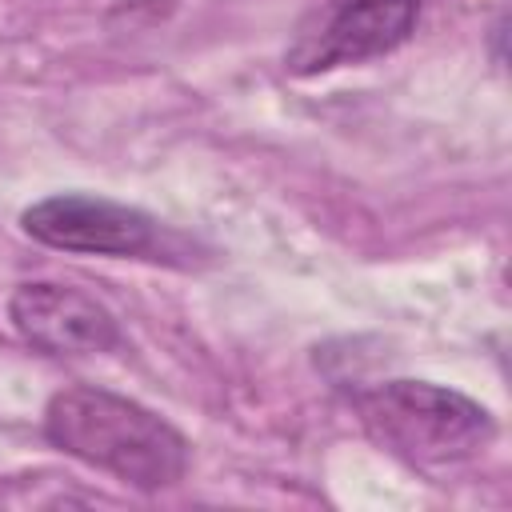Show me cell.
<instances>
[{
	"label": "cell",
	"instance_id": "cell-1",
	"mask_svg": "<svg viewBox=\"0 0 512 512\" xmlns=\"http://www.w3.org/2000/svg\"><path fill=\"white\" fill-rule=\"evenodd\" d=\"M44 440L136 492L172 488L192 464V444L172 420L96 384H68L48 396Z\"/></svg>",
	"mask_w": 512,
	"mask_h": 512
},
{
	"label": "cell",
	"instance_id": "cell-2",
	"mask_svg": "<svg viewBox=\"0 0 512 512\" xmlns=\"http://www.w3.org/2000/svg\"><path fill=\"white\" fill-rule=\"evenodd\" d=\"M352 408L364 432L416 472H448L476 460L496 440L492 412L432 380H384L352 392Z\"/></svg>",
	"mask_w": 512,
	"mask_h": 512
},
{
	"label": "cell",
	"instance_id": "cell-3",
	"mask_svg": "<svg viewBox=\"0 0 512 512\" xmlns=\"http://www.w3.org/2000/svg\"><path fill=\"white\" fill-rule=\"evenodd\" d=\"M20 228L56 252H88L116 260H160L184 256L180 236L136 204H120L92 192H56L20 212Z\"/></svg>",
	"mask_w": 512,
	"mask_h": 512
},
{
	"label": "cell",
	"instance_id": "cell-4",
	"mask_svg": "<svg viewBox=\"0 0 512 512\" xmlns=\"http://www.w3.org/2000/svg\"><path fill=\"white\" fill-rule=\"evenodd\" d=\"M420 20V0H336L300 24L284 52L288 76H324L364 64L408 44Z\"/></svg>",
	"mask_w": 512,
	"mask_h": 512
},
{
	"label": "cell",
	"instance_id": "cell-5",
	"mask_svg": "<svg viewBox=\"0 0 512 512\" xmlns=\"http://www.w3.org/2000/svg\"><path fill=\"white\" fill-rule=\"evenodd\" d=\"M8 320L24 344L44 356H100L124 344L120 320L84 288L60 280H24L8 296Z\"/></svg>",
	"mask_w": 512,
	"mask_h": 512
}]
</instances>
